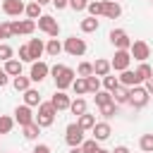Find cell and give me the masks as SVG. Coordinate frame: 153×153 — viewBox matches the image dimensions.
<instances>
[{
	"mask_svg": "<svg viewBox=\"0 0 153 153\" xmlns=\"http://www.w3.org/2000/svg\"><path fill=\"white\" fill-rule=\"evenodd\" d=\"M50 74H53V79H55L57 91L69 88V86H72V81H74V76H76V72H74L72 67H67V65H55V67L50 69Z\"/></svg>",
	"mask_w": 153,
	"mask_h": 153,
	"instance_id": "6da1fadb",
	"label": "cell"
},
{
	"mask_svg": "<svg viewBox=\"0 0 153 153\" xmlns=\"http://www.w3.org/2000/svg\"><path fill=\"white\" fill-rule=\"evenodd\" d=\"M55 115H57V110H55L50 103H41V105H38V115L33 117V122L43 129V127H50V124L55 122Z\"/></svg>",
	"mask_w": 153,
	"mask_h": 153,
	"instance_id": "7a4b0ae2",
	"label": "cell"
},
{
	"mask_svg": "<svg viewBox=\"0 0 153 153\" xmlns=\"http://www.w3.org/2000/svg\"><path fill=\"white\" fill-rule=\"evenodd\" d=\"M62 50L69 53L72 57H81V55L86 53V41H84V38H76V36H69V38H65Z\"/></svg>",
	"mask_w": 153,
	"mask_h": 153,
	"instance_id": "3957f363",
	"label": "cell"
},
{
	"mask_svg": "<svg viewBox=\"0 0 153 153\" xmlns=\"http://www.w3.org/2000/svg\"><path fill=\"white\" fill-rule=\"evenodd\" d=\"M148 96H151V93H148L143 86H131V88H129V100H127V103H129L131 108L139 110V108H146V105H148Z\"/></svg>",
	"mask_w": 153,
	"mask_h": 153,
	"instance_id": "277c9868",
	"label": "cell"
},
{
	"mask_svg": "<svg viewBox=\"0 0 153 153\" xmlns=\"http://www.w3.org/2000/svg\"><path fill=\"white\" fill-rule=\"evenodd\" d=\"M38 29H41L43 33L53 36V38H57V33H60V24H57V19L50 17V14H41V17H38Z\"/></svg>",
	"mask_w": 153,
	"mask_h": 153,
	"instance_id": "5b68a950",
	"label": "cell"
},
{
	"mask_svg": "<svg viewBox=\"0 0 153 153\" xmlns=\"http://www.w3.org/2000/svg\"><path fill=\"white\" fill-rule=\"evenodd\" d=\"M65 141L74 148V146H81L84 143V129L76 124V122H72V124H67V129H65Z\"/></svg>",
	"mask_w": 153,
	"mask_h": 153,
	"instance_id": "8992f818",
	"label": "cell"
},
{
	"mask_svg": "<svg viewBox=\"0 0 153 153\" xmlns=\"http://www.w3.org/2000/svg\"><path fill=\"white\" fill-rule=\"evenodd\" d=\"M110 43H112L117 50H129V48H131V38L127 36L124 29H112V31H110Z\"/></svg>",
	"mask_w": 153,
	"mask_h": 153,
	"instance_id": "52a82bcc",
	"label": "cell"
},
{
	"mask_svg": "<svg viewBox=\"0 0 153 153\" xmlns=\"http://www.w3.org/2000/svg\"><path fill=\"white\" fill-rule=\"evenodd\" d=\"M129 55L139 62H146L151 57V45L146 41H131V48H129Z\"/></svg>",
	"mask_w": 153,
	"mask_h": 153,
	"instance_id": "ba28073f",
	"label": "cell"
},
{
	"mask_svg": "<svg viewBox=\"0 0 153 153\" xmlns=\"http://www.w3.org/2000/svg\"><path fill=\"white\" fill-rule=\"evenodd\" d=\"M12 36H29L36 31V22L33 19H22V22H10Z\"/></svg>",
	"mask_w": 153,
	"mask_h": 153,
	"instance_id": "9c48e42d",
	"label": "cell"
},
{
	"mask_svg": "<svg viewBox=\"0 0 153 153\" xmlns=\"http://www.w3.org/2000/svg\"><path fill=\"white\" fill-rule=\"evenodd\" d=\"M129 62H131L129 50H115V57L110 60V69H115V72H124V69H129Z\"/></svg>",
	"mask_w": 153,
	"mask_h": 153,
	"instance_id": "30bf717a",
	"label": "cell"
},
{
	"mask_svg": "<svg viewBox=\"0 0 153 153\" xmlns=\"http://www.w3.org/2000/svg\"><path fill=\"white\" fill-rule=\"evenodd\" d=\"M48 74H50V67H48L43 60H36V62H31V74H29V79H31V81L41 84V81H43Z\"/></svg>",
	"mask_w": 153,
	"mask_h": 153,
	"instance_id": "8fae6325",
	"label": "cell"
},
{
	"mask_svg": "<svg viewBox=\"0 0 153 153\" xmlns=\"http://www.w3.org/2000/svg\"><path fill=\"white\" fill-rule=\"evenodd\" d=\"M14 122H17L19 127L31 124V122H33V112H31V108H29V105H17V108H14Z\"/></svg>",
	"mask_w": 153,
	"mask_h": 153,
	"instance_id": "7c38bea8",
	"label": "cell"
},
{
	"mask_svg": "<svg viewBox=\"0 0 153 153\" xmlns=\"http://www.w3.org/2000/svg\"><path fill=\"white\" fill-rule=\"evenodd\" d=\"M24 2L22 0H2V12L7 14V17H19L22 12H24Z\"/></svg>",
	"mask_w": 153,
	"mask_h": 153,
	"instance_id": "4fadbf2b",
	"label": "cell"
},
{
	"mask_svg": "<svg viewBox=\"0 0 153 153\" xmlns=\"http://www.w3.org/2000/svg\"><path fill=\"white\" fill-rule=\"evenodd\" d=\"M26 48H29V55H31V60H33V62L45 53V43H43L41 38H31V41L26 43Z\"/></svg>",
	"mask_w": 153,
	"mask_h": 153,
	"instance_id": "5bb4252c",
	"label": "cell"
},
{
	"mask_svg": "<svg viewBox=\"0 0 153 153\" xmlns=\"http://www.w3.org/2000/svg\"><path fill=\"white\" fill-rule=\"evenodd\" d=\"M69 103H72V100H69V96H67L65 91H57V93L50 98V105H53L57 112H60V110H69Z\"/></svg>",
	"mask_w": 153,
	"mask_h": 153,
	"instance_id": "9a60e30c",
	"label": "cell"
},
{
	"mask_svg": "<svg viewBox=\"0 0 153 153\" xmlns=\"http://www.w3.org/2000/svg\"><path fill=\"white\" fill-rule=\"evenodd\" d=\"M91 134H93V139H96V141H105V139L112 134V129H110V124H108V122H96V124H93V129H91Z\"/></svg>",
	"mask_w": 153,
	"mask_h": 153,
	"instance_id": "2e32d148",
	"label": "cell"
},
{
	"mask_svg": "<svg viewBox=\"0 0 153 153\" xmlns=\"http://www.w3.org/2000/svg\"><path fill=\"white\" fill-rule=\"evenodd\" d=\"M120 14H122V7H120V2L103 0V17H108V19H117Z\"/></svg>",
	"mask_w": 153,
	"mask_h": 153,
	"instance_id": "e0dca14e",
	"label": "cell"
},
{
	"mask_svg": "<svg viewBox=\"0 0 153 153\" xmlns=\"http://www.w3.org/2000/svg\"><path fill=\"white\" fill-rule=\"evenodd\" d=\"M120 84H122V86H127V88H131V86H139V84H141V79H139V74H136V72L124 69V72L120 74Z\"/></svg>",
	"mask_w": 153,
	"mask_h": 153,
	"instance_id": "ac0fdd59",
	"label": "cell"
},
{
	"mask_svg": "<svg viewBox=\"0 0 153 153\" xmlns=\"http://www.w3.org/2000/svg\"><path fill=\"white\" fill-rule=\"evenodd\" d=\"M93 74H96L98 79H100V76H108V74H110V60H103V57L96 60V62H93Z\"/></svg>",
	"mask_w": 153,
	"mask_h": 153,
	"instance_id": "d6986e66",
	"label": "cell"
},
{
	"mask_svg": "<svg viewBox=\"0 0 153 153\" xmlns=\"http://www.w3.org/2000/svg\"><path fill=\"white\" fill-rule=\"evenodd\" d=\"M24 105L33 108V105H41V93L36 88H26L24 91Z\"/></svg>",
	"mask_w": 153,
	"mask_h": 153,
	"instance_id": "ffe728a7",
	"label": "cell"
},
{
	"mask_svg": "<svg viewBox=\"0 0 153 153\" xmlns=\"http://www.w3.org/2000/svg\"><path fill=\"white\" fill-rule=\"evenodd\" d=\"M5 74H7V76H19V74H22V62L14 60V57L7 60V62H5Z\"/></svg>",
	"mask_w": 153,
	"mask_h": 153,
	"instance_id": "44dd1931",
	"label": "cell"
},
{
	"mask_svg": "<svg viewBox=\"0 0 153 153\" xmlns=\"http://www.w3.org/2000/svg\"><path fill=\"white\" fill-rule=\"evenodd\" d=\"M45 53H48L50 57H57V55L62 53V43H60L57 38H50V41L45 43Z\"/></svg>",
	"mask_w": 153,
	"mask_h": 153,
	"instance_id": "7402d4cb",
	"label": "cell"
},
{
	"mask_svg": "<svg viewBox=\"0 0 153 153\" xmlns=\"http://www.w3.org/2000/svg\"><path fill=\"white\" fill-rule=\"evenodd\" d=\"M84 131H88V129H93V124H96V115H88V112H84V115H79V122H76Z\"/></svg>",
	"mask_w": 153,
	"mask_h": 153,
	"instance_id": "603a6c76",
	"label": "cell"
},
{
	"mask_svg": "<svg viewBox=\"0 0 153 153\" xmlns=\"http://www.w3.org/2000/svg\"><path fill=\"white\" fill-rule=\"evenodd\" d=\"M81 31H84V33H93V31H98V19H96V17H86V19H81Z\"/></svg>",
	"mask_w": 153,
	"mask_h": 153,
	"instance_id": "cb8c5ba5",
	"label": "cell"
},
{
	"mask_svg": "<svg viewBox=\"0 0 153 153\" xmlns=\"http://www.w3.org/2000/svg\"><path fill=\"white\" fill-rule=\"evenodd\" d=\"M22 129H24V139H29V141L38 139V134H41V127H38L36 122H31V124H26V127H22Z\"/></svg>",
	"mask_w": 153,
	"mask_h": 153,
	"instance_id": "d4e9b609",
	"label": "cell"
},
{
	"mask_svg": "<svg viewBox=\"0 0 153 153\" xmlns=\"http://www.w3.org/2000/svg\"><path fill=\"white\" fill-rule=\"evenodd\" d=\"M12 84H14V88H17V91H22V93H24L26 88H31V79H29V76H24V74L14 76V81H12Z\"/></svg>",
	"mask_w": 153,
	"mask_h": 153,
	"instance_id": "484cf974",
	"label": "cell"
},
{
	"mask_svg": "<svg viewBox=\"0 0 153 153\" xmlns=\"http://www.w3.org/2000/svg\"><path fill=\"white\" fill-rule=\"evenodd\" d=\"M96 105L98 108H103V105H108V103H112V93L110 91H96Z\"/></svg>",
	"mask_w": 153,
	"mask_h": 153,
	"instance_id": "4316f807",
	"label": "cell"
},
{
	"mask_svg": "<svg viewBox=\"0 0 153 153\" xmlns=\"http://www.w3.org/2000/svg\"><path fill=\"white\" fill-rule=\"evenodd\" d=\"M69 110H72V115H76V117L84 115V112H86V100H84V98L72 100V103H69Z\"/></svg>",
	"mask_w": 153,
	"mask_h": 153,
	"instance_id": "83f0119b",
	"label": "cell"
},
{
	"mask_svg": "<svg viewBox=\"0 0 153 153\" xmlns=\"http://www.w3.org/2000/svg\"><path fill=\"white\" fill-rule=\"evenodd\" d=\"M24 12H26V17H29V19H33V22H36V19L41 17V5H38V2H29V5L24 7Z\"/></svg>",
	"mask_w": 153,
	"mask_h": 153,
	"instance_id": "f1b7e54d",
	"label": "cell"
},
{
	"mask_svg": "<svg viewBox=\"0 0 153 153\" xmlns=\"http://www.w3.org/2000/svg\"><path fill=\"white\" fill-rule=\"evenodd\" d=\"M103 86H105V91H110V93H115L117 88H120V79L117 76H103Z\"/></svg>",
	"mask_w": 153,
	"mask_h": 153,
	"instance_id": "f546056e",
	"label": "cell"
},
{
	"mask_svg": "<svg viewBox=\"0 0 153 153\" xmlns=\"http://www.w3.org/2000/svg\"><path fill=\"white\" fill-rule=\"evenodd\" d=\"M112 100H115V103H127V100H129V88L120 84V88L112 93Z\"/></svg>",
	"mask_w": 153,
	"mask_h": 153,
	"instance_id": "4dcf8cb0",
	"label": "cell"
},
{
	"mask_svg": "<svg viewBox=\"0 0 153 153\" xmlns=\"http://www.w3.org/2000/svg\"><path fill=\"white\" fill-rule=\"evenodd\" d=\"M14 127V117H7V115H0V134H10Z\"/></svg>",
	"mask_w": 153,
	"mask_h": 153,
	"instance_id": "1f68e13d",
	"label": "cell"
},
{
	"mask_svg": "<svg viewBox=\"0 0 153 153\" xmlns=\"http://www.w3.org/2000/svg\"><path fill=\"white\" fill-rule=\"evenodd\" d=\"M86 10H88L91 17H100V14H103V0H93V2H88Z\"/></svg>",
	"mask_w": 153,
	"mask_h": 153,
	"instance_id": "d6a6232c",
	"label": "cell"
},
{
	"mask_svg": "<svg viewBox=\"0 0 153 153\" xmlns=\"http://www.w3.org/2000/svg\"><path fill=\"white\" fill-rule=\"evenodd\" d=\"M134 72L139 74V79H141V81H146L148 76H153V69H151V65H146V62H141V65H139Z\"/></svg>",
	"mask_w": 153,
	"mask_h": 153,
	"instance_id": "836d02e7",
	"label": "cell"
},
{
	"mask_svg": "<svg viewBox=\"0 0 153 153\" xmlns=\"http://www.w3.org/2000/svg\"><path fill=\"white\" fill-rule=\"evenodd\" d=\"M86 91H88V93H96V91H100V79H98L96 74L86 76Z\"/></svg>",
	"mask_w": 153,
	"mask_h": 153,
	"instance_id": "e575fe53",
	"label": "cell"
},
{
	"mask_svg": "<svg viewBox=\"0 0 153 153\" xmlns=\"http://www.w3.org/2000/svg\"><path fill=\"white\" fill-rule=\"evenodd\" d=\"M76 74H79L81 79L91 76V74H93V62H81V65L76 67Z\"/></svg>",
	"mask_w": 153,
	"mask_h": 153,
	"instance_id": "d590c367",
	"label": "cell"
},
{
	"mask_svg": "<svg viewBox=\"0 0 153 153\" xmlns=\"http://www.w3.org/2000/svg\"><path fill=\"white\" fill-rule=\"evenodd\" d=\"M72 88H74V93H76V96L88 93V91H86V79H81V76H76V79L72 81Z\"/></svg>",
	"mask_w": 153,
	"mask_h": 153,
	"instance_id": "8d00e7d4",
	"label": "cell"
},
{
	"mask_svg": "<svg viewBox=\"0 0 153 153\" xmlns=\"http://www.w3.org/2000/svg\"><path fill=\"white\" fill-rule=\"evenodd\" d=\"M139 146H141V151L151 153V151H153V134H143V136L139 139Z\"/></svg>",
	"mask_w": 153,
	"mask_h": 153,
	"instance_id": "74e56055",
	"label": "cell"
},
{
	"mask_svg": "<svg viewBox=\"0 0 153 153\" xmlns=\"http://www.w3.org/2000/svg\"><path fill=\"white\" fill-rule=\"evenodd\" d=\"M115 112H117V103H115V100H112V103H108V105H103V108H100V115H103V117H105V120H108V117H112V115H115Z\"/></svg>",
	"mask_w": 153,
	"mask_h": 153,
	"instance_id": "f35d334b",
	"label": "cell"
},
{
	"mask_svg": "<svg viewBox=\"0 0 153 153\" xmlns=\"http://www.w3.org/2000/svg\"><path fill=\"white\" fill-rule=\"evenodd\" d=\"M12 55H14V50H12L7 43H0V60L7 62V60H12Z\"/></svg>",
	"mask_w": 153,
	"mask_h": 153,
	"instance_id": "ab89813d",
	"label": "cell"
},
{
	"mask_svg": "<svg viewBox=\"0 0 153 153\" xmlns=\"http://www.w3.org/2000/svg\"><path fill=\"white\" fill-rule=\"evenodd\" d=\"M81 151H84V153H96V151H98V141H96V139L84 141V143H81Z\"/></svg>",
	"mask_w": 153,
	"mask_h": 153,
	"instance_id": "60d3db41",
	"label": "cell"
},
{
	"mask_svg": "<svg viewBox=\"0 0 153 153\" xmlns=\"http://www.w3.org/2000/svg\"><path fill=\"white\" fill-rule=\"evenodd\" d=\"M67 5H69L74 12H81V10H86V5H88V2H86V0H69Z\"/></svg>",
	"mask_w": 153,
	"mask_h": 153,
	"instance_id": "b9f144b4",
	"label": "cell"
},
{
	"mask_svg": "<svg viewBox=\"0 0 153 153\" xmlns=\"http://www.w3.org/2000/svg\"><path fill=\"white\" fill-rule=\"evenodd\" d=\"M19 62H33V60H31V55H29V48H26V45H22V48H19Z\"/></svg>",
	"mask_w": 153,
	"mask_h": 153,
	"instance_id": "7bdbcfd3",
	"label": "cell"
},
{
	"mask_svg": "<svg viewBox=\"0 0 153 153\" xmlns=\"http://www.w3.org/2000/svg\"><path fill=\"white\" fill-rule=\"evenodd\" d=\"M12 36V29H10V22H5V24H0V41L2 38H10Z\"/></svg>",
	"mask_w": 153,
	"mask_h": 153,
	"instance_id": "ee69618b",
	"label": "cell"
},
{
	"mask_svg": "<svg viewBox=\"0 0 153 153\" xmlns=\"http://www.w3.org/2000/svg\"><path fill=\"white\" fill-rule=\"evenodd\" d=\"M31 153H50V146H45V143H38Z\"/></svg>",
	"mask_w": 153,
	"mask_h": 153,
	"instance_id": "f6af8a7d",
	"label": "cell"
},
{
	"mask_svg": "<svg viewBox=\"0 0 153 153\" xmlns=\"http://www.w3.org/2000/svg\"><path fill=\"white\" fill-rule=\"evenodd\" d=\"M143 88H146L148 93H153V76H148V79L143 81Z\"/></svg>",
	"mask_w": 153,
	"mask_h": 153,
	"instance_id": "bcb514c9",
	"label": "cell"
},
{
	"mask_svg": "<svg viewBox=\"0 0 153 153\" xmlns=\"http://www.w3.org/2000/svg\"><path fill=\"white\" fill-rule=\"evenodd\" d=\"M7 81H10V76L5 74V69H0V86H7Z\"/></svg>",
	"mask_w": 153,
	"mask_h": 153,
	"instance_id": "7dc6e473",
	"label": "cell"
},
{
	"mask_svg": "<svg viewBox=\"0 0 153 153\" xmlns=\"http://www.w3.org/2000/svg\"><path fill=\"white\" fill-rule=\"evenodd\" d=\"M67 2H69V0H53V5H55L57 10H62V7H67Z\"/></svg>",
	"mask_w": 153,
	"mask_h": 153,
	"instance_id": "c3c4849f",
	"label": "cell"
},
{
	"mask_svg": "<svg viewBox=\"0 0 153 153\" xmlns=\"http://www.w3.org/2000/svg\"><path fill=\"white\" fill-rule=\"evenodd\" d=\"M110 153H129V148L127 146H115V151H110Z\"/></svg>",
	"mask_w": 153,
	"mask_h": 153,
	"instance_id": "681fc988",
	"label": "cell"
},
{
	"mask_svg": "<svg viewBox=\"0 0 153 153\" xmlns=\"http://www.w3.org/2000/svg\"><path fill=\"white\" fill-rule=\"evenodd\" d=\"M33 2H38V5L43 7V5H48V2H53V0H33Z\"/></svg>",
	"mask_w": 153,
	"mask_h": 153,
	"instance_id": "f907efd6",
	"label": "cell"
},
{
	"mask_svg": "<svg viewBox=\"0 0 153 153\" xmlns=\"http://www.w3.org/2000/svg\"><path fill=\"white\" fill-rule=\"evenodd\" d=\"M69 153H84V151H81V146H74V148H72Z\"/></svg>",
	"mask_w": 153,
	"mask_h": 153,
	"instance_id": "816d5d0a",
	"label": "cell"
},
{
	"mask_svg": "<svg viewBox=\"0 0 153 153\" xmlns=\"http://www.w3.org/2000/svg\"><path fill=\"white\" fill-rule=\"evenodd\" d=\"M96 153H110V151H105V148H98V151H96Z\"/></svg>",
	"mask_w": 153,
	"mask_h": 153,
	"instance_id": "f5cc1de1",
	"label": "cell"
},
{
	"mask_svg": "<svg viewBox=\"0 0 153 153\" xmlns=\"http://www.w3.org/2000/svg\"><path fill=\"white\" fill-rule=\"evenodd\" d=\"M112 2H120V0H112Z\"/></svg>",
	"mask_w": 153,
	"mask_h": 153,
	"instance_id": "db71d44e",
	"label": "cell"
},
{
	"mask_svg": "<svg viewBox=\"0 0 153 153\" xmlns=\"http://www.w3.org/2000/svg\"><path fill=\"white\" fill-rule=\"evenodd\" d=\"M151 153H153V151H151Z\"/></svg>",
	"mask_w": 153,
	"mask_h": 153,
	"instance_id": "11a10c76",
	"label": "cell"
},
{
	"mask_svg": "<svg viewBox=\"0 0 153 153\" xmlns=\"http://www.w3.org/2000/svg\"><path fill=\"white\" fill-rule=\"evenodd\" d=\"M151 2H153V0H151Z\"/></svg>",
	"mask_w": 153,
	"mask_h": 153,
	"instance_id": "9f6ffc18",
	"label": "cell"
}]
</instances>
